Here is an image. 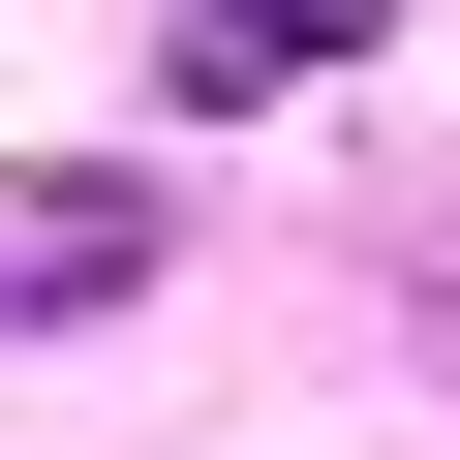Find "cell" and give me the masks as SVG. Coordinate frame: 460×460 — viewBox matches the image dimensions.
Listing matches in <instances>:
<instances>
[{
  "label": "cell",
  "mask_w": 460,
  "mask_h": 460,
  "mask_svg": "<svg viewBox=\"0 0 460 460\" xmlns=\"http://www.w3.org/2000/svg\"><path fill=\"white\" fill-rule=\"evenodd\" d=\"M123 277H154V184H93V154L0 184V338H62V307H123Z\"/></svg>",
  "instance_id": "6da1fadb"
},
{
  "label": "cell",
  "mask_w": 460,
  "mask_h": 460,
  "mask_svg": "<svg viewBox=\"0 0 460 460\" xmlns=\"http://www.w3.org/2000/svg\"><path fill=\"white\" fill-rule=\"evenodd\" d=\"M154 62H184V93H307V62H368V0H184Z\"/></svg>",
  "instance_id": "7a4b0ae2"
}]
</instances>
